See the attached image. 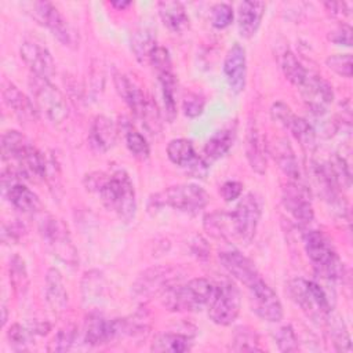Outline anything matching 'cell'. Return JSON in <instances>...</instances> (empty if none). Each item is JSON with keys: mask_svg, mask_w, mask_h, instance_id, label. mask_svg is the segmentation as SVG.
Masks as SVG:
<instances>
[{"mask_svg": "<svg viewBox=\"0 0 353 353\" xmlns=\"http://www.w3.org/2000/svg\"><path fill=\"white\" fill-rule=\"evenodd\" d=\"M84 186L88 192L97 193L102 204L124 223L134 221L137 214L135 189L124 170H117L110 175L99 171L90 172L84 176Z\"/></svg>", "mask_w": 353, "mask_h": 353, "instance_id": "6da1fadb", "label": "cell"}, {"mask_svg": "<svg viewBox=\"0 0 353 353\" xmlns=\"http://www.w3.org/2000/svg\"><path fill=\"white\" fill-rule=\"evenodd\" d=\"M215 283L205 277H196L185 284H175L161 294V303L171 312H197L208 306Z\"/></svg>", "mask_w": 353, "mask_h": 353, "instance_id": "7a4b0ae2", "label": "cell"}, {"mask_svg": "<svg viewBox=\"0 0 353 353\" xmlns=\"http://www.w3.org/2000/svg\"><path fill=\"white\" fill-rule=\"evenodd\" d=\"M208 201L210 196L200 185L179 183L152 194L148 201V210L152 212L170 207L181 212L197 214L208 204Z\"/></svg>", "mask_w": 353, "mask_h": 353, "instance_id": "3957f363", "label": "cell"}, {"mask_svg": "<svg viewBox=\"0 0 353 353\" xmlns=\"http://www.w3.org/2000/svg\"><path fill=\"white\" fill-rule=\"evenodd\" d=\"M303 247L317 276L328 281L343 276V263L331 240L321 230H307L303 234Z\"/></svg>", "mask_w": 353, "mask_h": 353, "instance_id": "277c9868", "label": "cell"}, {"mask_svg": "<svg viewBox=\"0 0 353 353\" xmlns=\"http://www.w3.org/2000/svg\"><path fill=\"white\" fill-rule=\"evenodd\" d=\"M288 295L302 309V312L314 321L325 323L332 313L328 294L314 280L292 279L287 285Z\"/></svg>", "mask_w": 353, "mask_h": 353, "instance_id": "5b68a950", "label": "cell"}, {"mask_svg": "<svg viewBox=\"0 0 353 353\" xmlns=\"http://www.w3.org/2000/svg\"><path fill=\"white\" fill-rule=\"evenodd\" d=\"M113 81L119 97L125 102V105L130 108L134 116L142 120L148 128L156 131L160 123L159 109L156 108V103L150 101L145 95L142 88L138 84H135V81H132L128 76L116 73Z\"/></svg>", "mask_w": 353, "mask_h": 353, "instance_id": "8992f818", "label": "cell"}, {"mask_svg": "<svg viewBox=\"0 0 353 353\" xmlns=\"http://www.w3.org/2000/svg\"><path fill=\"white\" fill-rule=\"evenodd\" d=\"M29 88L32 91V101L34 102L39 113L54 123L61 124L69 116L68 102L63 94L47 79L33 76L29 79Z\"/></svg>", "mask_w": 353, "mask_h": 353, "instance_id": "52a82bcc", "label": "cell"}, {"mask_svg": "<svg viewBox=\"0 0 353 353\" xmlns=\"http://www.w3.org/2000/svg\"><path fill=\"white\" fill-rule=\"evenodd\" d=\"M29 14L40 25L46 26L57 40L68 48H77L80 44L79 32L68 22L59 10L50 1L29 3Z\"/></svg>", "mask_w": 353, "mask_h": 353, "instance_id": "ba28073f", "label": "cell"}, {"mask_svg": "<svg viewBox=\"0 0 353 353\" xmlns=\"http://www.w3.org/2000/svg\"><path fill=\"white\" fill-rule=\"evenodd\" d=\"M39 230L54 256L69 266H76L79 263L77 250L73 245L69 229L62 219L46 214L39 222Z\"/></svg>", "mask_w": 353, "mask_h": 353, "instance_id": "9c48e42d", "label": "cell"}, {"mask_svg": "<svg viewBox=\"0 0 353 353\" xmlns=\"http://www.w3.org/2000/svg\"><path fill=\"white\" fill-rule=\"evenodd\" d=\"M149 63L154 69L160 84L165 119L171 123L176 116V77L172 72L171 58L167 48L157 47L150 55Z\"/></svg>", "mask_w": 353, "mask_h": 353, "instance_id": "30bf717a", "label": "cell"}, {"mask_svg": "<svg viewBox=\"0 0 353 353\" xmlns=\"http://www.w3.org/2000/svg\"><path fill=\"white\" fill-rule=\"evenodd\" d=\"M241 296L239 288L230 281L215 284L212 298L208 303V317L218 325H230L239 316Z\"/></svg>", "mask_w": 353, "mask_h": 353, "instance_id": "8fae6325", "label": "cell"}, {"mask_svg": "<svg viewBox=\"0 0 353 353\" xmlns=\"http://www.w3.org/2000/svg\"><path fill=\"white\" fill-rule=\"evenodd\" d=\"M261 203L254 193H247L230 212L234 237L250 243L256 232L261 219Z\"/></svg>", "mask_w": 353, "mask_h": 353, "instance_id": "7c38bea8", "label": "cell"}, {"mask_svg": "<svg viewBox=\"0 0 353 353\" xmlns=\"http://www.w3.org/2000/svg\"><path fill=\"white\" fill-rule=\"evenodd\" d=\"M179 272L172 266H153L138 276L132 284V292L138 298H148L165 292L178 284Z\"/></svg>", "mask_w": 353, "mask_h": 353, "instance_id": "4fadbf2b", "label": "cell"}, {"mask_svg": "<svg viewBox=\"0 0 353 353\" xmlns=\"http://www.w3.org/2000/svg\"><path fill=\"white\" fill-rule=\"evenodd\" d=\"M250 294V303L258 317L269 323H279L283 316V305L276 291L263 280L259 279L247 288Z\"/></svg>", "mask_w": 353, "mask_h": 353, "instance_id": "5bb4252c", "label": "cell"}, {"mask_svg": "<svg viewBox=\"0 0 353 353\" xmlns=\"http://www.w3.org/2000/svg\"><path fill=\"white\" fill-rule=\"evenodd\" d=\"M281 203L285 211L291 214L296 222L307 225L314 219L309 190L301 182L288 181V183L283 188Z\"/></svg>", "mask_w": 353, "mask_h": 353, "instance_id": "9a60e30c", "label": "cell"}, {"mask_svg": "<svg viewBox=\"0 0 353 353\" xmlns=\"http://www.w3.org/2000/svg\"><path fill=\"white\" fill-rule=\"evenodd\" d=\"M167 156L171 163L188 170L194 176L203 178L207 174L208 163L196 153L192 141L186 138L171 139L167 145Z\"/></svg>", "mask_w": 353, "mask_h": 353, "instance_id": "2e32d148", "label": "cell"}, {"mask_svg": "<svg viewBox=\"0 0 353 353\" xmlns=\"http://www.w3.org/2000/svg\"><path fill=\"white\" fill-rule=\"evenodd\" d=\"M299 90L307 108L312 110V113L317 116L324 114L334 99V91L331 84L321 76L313 74L310 72Z\"/></svg>", "mask_w": 353, "mask_h": 353, "instance_id": "e0dca14e", "label": "cell"}, {"mask_svg": "<svg viewBox=\"0 0 353 353\" xmlns=\"http://www.w3.org/2000/svg\"><path fill=\"white\" fill-rule=\"evenodd\" d=\"M19 55L33 76L50 80L55 73L54 59L47 48L34 43L23 41L19 47Z\"/></svg>", "mask_w": 353, "mask_h": 353, "instance_id": "ac0fdd59", "label": "cell"}, {"mask_svg": "<svg viewBox=\"0 0 353 353\" xmlns=\"http://www.w3.org/2000/svg\"><path fill=\"white\" fill-rule=\"evenodd\" d=\"M223 269L237 281L244 284L247 288L256 283L261 277L255 263L239 251H222L218 255Z\"/></svg>", "mask_w": 353, "mask_h": 353, "instance_id": "d6986e66", "label": "cell"}, {"mask_svg": "<svg viewBox=\"0 0 353 353\" xmlns=\"http://www.w3.org/2000/svg\"><path fill=\"white\" fill-rule=\"evenodd\" d=\"M223 76L229 88L239 94L245 87L247 80V57L241 44L234 43L226 52L223 59Z\"/></svg>", "mask_w": 353, "mask_h": 353, "instance_id": "ffe728a7", "label": "cell"}, {"mask_svg": "<svg viewBox=\"0 0 353 353\" xmlns=\"http://www.w3.org/2000/svg\"><path fill=\"white\" fill-rule=\"evenodd\" d=\"M268 152L276 161L280 171L291 182H301V168L291 143L285 138H276L268 146Z\"/></svg>", "mask_w": 353, "mask_h": 353, "instance_id": "44dd1931", "label": "cell"}, {"mask_svg": "<svg viewBox=\"0 0 353 353\" xmlns=\"http://www.w3.org/2000/svg\"><path fill=\"white\" fill-rule=\"evenodd\" d=\"M245 156L252 171L262 175L266 172L268 145L255 121H250L245 135Z\"/></svg>", "mask_w": 353, "mask_h": 353, "instance_id": "7402d4cb", "label": "cell"}, {"mask_svg": "<svg viewBox=\"0 0 353 353\" xmlns=\"http://www.w3.org/2000/svg\"><path fill=\"white\" fill-rule=\"evenodd\" d=\"M117 132H119L117 125L109 117L103 114L95 116L90 125L88 143L95 152L105 153L114 146L117 139Z\"/></svg>", "mask_w": 353, "mask_h": 353, "instance_id": "603a6c76", "label": "cell"}, {"mask_svg": "<svg viewBox=\"0 0 353 353\" xmlns=\"http://www.w3.org/2000/svg\"><path fill=\"white\" fill-rule=\"evenodd\" d=\"M34 148L19 131L10 130L1 135V157L4 161H17V165H21Z\"/></svg>", "mask_w": 353, "mask_h": 353, "instance_id": "cb8c5ba5", "label": "cell"}, {"mask_svg": "<svg viewBox=\"0 0 353 353\" xmlns=\"http://www.w3.org/2000/svg\"><path fill=\"white\" fill-rule=\"evenodd\" d=\"M3 194L8 203L22 214L34 215L41 210V201L39 196L30 190L23 182H18L3 188Z\"/></svg>", "mask_w": 353, "mask_h": 353, "instance_id": "d4e9b609", "label": "cell"}, {"mask_svg": "<svg viewBox=\"0 0 353 353\" xmlns=\"http://www.w3.org/2000/svg\"><path fill=\"white\" fill-rule=\"evenodd\" d=\"M1 94L6 105L21 119L32 121L39 117V110L34 102L29 97H26L15 84L4 81Z\"/></svg>", "mask_w": 353, "mask_h": 353, "instance_id": "484cf974", "label": "cell"}, {"mask_svg": "<svg viewBox=\"0 0 353 353\" xmlns=\"http://www.w3.org/2000/svg\"><path fill=\"white\" fill-rule=\"evenodd\" d=\"M265 14V3L262 1H243L237 11V26L243 37H252L262 22Z\"/></svg>", "mask_w": 353, "mask_h": 353, "instance_id": "4316f807", "label": "cell"}, {"mask_svg": "<svg viewBox=\"0 0 353 353\" xmlns=\"http://www.w3.org/2000/svg\"><path fill=\"white\" fill-rule=\"evenodd\" d=\"M114 341L112 320H106L99 313H90L84 321V342L91 346H99Z\"/></svg>", "mask_w": 353, "mask_h": 353, "instance_id": "83f0119b", "label": "cell"}, {"mask_svg": "<svg viewBox=\"0 0 353 353\" xmlns=\"http://www.w3.org/2000/svg\"><path fill=\"white\" fill-rule=\"evenodd\" d=\"M44 291H46V299L54 312L61 313L66 309L68 301H69L68 291L65 288L62 274L58 269L51 268L47 270Z\"/></svg>", "mask_w": 353, "mask_h": 353, "instance_id": "f1b7e54d", "label": "cell"}, {"mask_svg": "<svg viewBox=\"0 0 353 353\" xmlns=\"http://www.w3.org/2000/svg\"><path fill=\"white\" fill-rule=\"evenodd\" d=\"M157 8L161 22L172 33H182L189 28V17L182 3L160 1L157 4Z\"/></svg>", "mask_w": 353, "mask_h": 353, "instance_id": "f546056e", "label": "cell"}, {"mask_svg": "<svg viewBox=\"0 0 353 353\" xmlns=\"http://www.w3.org/2000/svg\"><path fill=\"white\" fill-rule=\"evenodd\" d=\"M234 138L236 130L232 127L215 131L204 145V160L208 163L223 157L232 149Z\"/></svg>", "mask_w": 353, "mask_h": 353, "instance_id": "4dcf8cb0", "label": "cell"}, {"mask_svg": "<svg viewBox=\"0 0 353 353\" xmlns=\"http://www.w3.org/2000/svg\"><path fill=\"white\" fill-rule=\"evenodd\" d=\"M192 338L179 332H161L154 336L150 350L157 353H182L192 347Z\"/></svg>", "mask_w": 353, "mask_h": 353, "instance_id": "1f68e13d", "label": "cell"}, {"mask_svg": "<svg viewBox=\"0 0 353 353\" xmlns=\"http://www.w3.org/2000/svg\"><path fill=\"white\" fill-rule=\"evenodd\" d=\"M279 63L283 70V74L292 85L299 88L307 79L309 70L301 63V61L290 48H284L279 54Z\"/></svg>", "mask_w": 353, "mask_h": 353, "instance_id": "d6a6232c", "label": "cell"}, {"mask_svg": "<svg viewBox=\"0 0 353 353\" xmlns=\"http://www.w3.org/2000/svg\"><path fill=\"white\" fill-rule=\"evenodd\" d=\"M203 225L205 232L214 239L228 240L230 237H234L230 212H221V211L210 212L204 216Z\"/></svg>", "mask_w": 353, "mask_h": 353, "instance_id": "836d02e7", "label": "cell"}, {"mask_svg": "<svg viewBox=\"0 0 353 353\" xmlns=\"http://www.w3.org/2000/svg\"><path fill=\"white\" fill-rule=\"evenodd\" d=\"M285 128L290 130L292 137L298 141V143L301 145V148L305 152L310 153V152L314 150V148H316V131H314L313 125L306 119L294 114V117L290 120V123L287 124Z\"/></svg>", "mask_w": 353, "mask_h": 353, "instance_id": "e575fe53", "label": "cell"}, {"mask_svg": "<svg viewBox=\"0 0 353 353\" xmlns=\"http://www.w3.org/2000/svg\"><path fill=\"white\" fill-rule=\"evenodd\" d=\"M157 48L153 32L146 28H139L131 34V50L139 62H149L150 55Z\"/></svg>", "mask_w": 353, "mask_h": 353, "instance_id": "d590c367", "label": "cell"}, {"mask_svg": "<svg viewBox=\"0 0 353 353\" xmlns=\"http://www.w3.org/2000/svg\"><path fill=\"white\" fill-rule=\"evenodd\" d=\"M325 324L328 325V332L335 349L338 352H350L352 350L350 335L347 332V328L343 320L331 313L325 320Z\"/></svg>", "mask_w": 353, "mask_h": 353, "instance_id": "8d00e7d4", "label": "cell"}, {"mask_svg": "<svg viewBox=\"0 0 353 353\" xmlns=\"http://www.w3.org/2000/svg\"><path fill=\"white\" fill-rule=\"evenodd\" d=\"M233 350L236 352H261L259 338L255 330L250 327H239L233 335Z\"/></svg>", "mask_w": 353, "mask_h": 353, "instance_id": "74e56055", "label": "cell"}, {"mask_svg": "<svg viewBox=\"0 0 353 353\" xmlns=\"http://www.w3.org/2000/svg\"><path fill=\"white\" fill-rule=\"evenodd\" d=\"M124 138H125V146L134 157L139 160H145L149 157L150 154L149 143L139 131L134 130L132 127H128L124 132Z\"/></svg>", "mask_w": 353, "mask_h": 353, "instance_id": "f35d334b", "label": "cell"}, {"mask_svg": "<svg viewBox=\"0 0 353 353\" xmlns=\"http://www.w3.org/2000/svg\"><path fill=\"white\" fill-rule=\"evenodd\" d=\"M8 270H10V283L14 291L17 294H23L28 288V272H26L23 259L18 255H14L10 259Z\"/></svg>", "mask_w": 353, "mask_h": 353, "instance_id": "ab89813d", "label": "cell"}, {"mask_svg": "<svg viewBox=\"0 0 353 353\" xmlns=\"http://www.w3.org/2000/svg\"><path fill=\"white\" fill-rule=\"evenodd\" d=\"M36 335H37V332H36L33 323L26 324V325L15 323L7 331V336H8L10 342L18 347H23L25 345H28Z\"/></svg>", "mask_w": 353, "mask_h": 353, "instance_id": "60d3db41", "label": "cell"}, {"mask_svg": "<svg viewBox=\"0 0 353 353\" xmlns=\"http://www.w3.org/2000/svg\"><path fill=\"white\" fill-rule=\"evenodd\" d=\"M327 163L339 189H347L350 186V170L346 160L339 154H334Z\"/></svg>", "mask_w": 353, "mask_h": 353, "instance_id": "b9f144b4", "label": "cell"}, {"mask_svg": "<svg viewBox=\"0 0 353 353\" xmlns=\"http://www.w3.org/2000/svg\"><path fill=\"white\" fill-rule=\"evenodd\" d=\"M76 336H77V328L74 325H66L65 328H61L55 334L50 345V350H55V352L69 350L76 342Z\"/></svg>", "mask_w": 353, "mask_h": 353, "instance_id": "7bdbcfd3", "label": "cell"}, {"mask_svg": "<svg viewBox=\"0 0 353 353\" xmlns=\"http://www.w3.org/2000/svg\"><path fill=\"white\" fill-rule=\"evenodd\" d=\"M102 277L99 272H88L83 280V296L84 301H98L102 292Z\"/></svg>", "mask_w": 353, "mask_h": 353, "instance_id": "ee69618b", "label": "cell"}, {"mask_svg": "<svg viewBox=\"0 0 353 353\" xmlns=\"http://www.w3.org/2000/svg\"><path fill=\"white\" fill-rule=\"evenodd\" d=\"M274 341L281 352H296L298 350V338L294 328L288 325L280 327L274 334Z\"/></svg>", "mask_w": 353, "mask_h": 353, "instance_id": "f6af8a7d", "label": "cell"}, {"mask_svg": "<svg viewBox=\"0 0 353 353\" xmlns=\"http://www.w3.org/2000/svg\"><path fill=\"white\" fill-rule=\"evenodd\" d=\"M233 8L226 3H216L211 8V25L216 29H225L233 22Z\"/></svg>", "mask_w": 353, "mask_h": 353, "instance_id": "bcb514c9", "label": "cell"}, {"mask_svg": "<svg viewBox=\"0 0 353 353\" xmlns=\"http://www.w3.org/2000/svg\"><path fill=\"white\" fill-rule=\"evenodd\" d=\"M325 65L330 70L338 76L350 79L352 77V55L350 54H334L325 59Z\"/></svg>", "mask_w": 353, "mask_h": 353, "instance_id": "7dc6e473", "label": "cell"}, {"mask_svg": "<svg viewBox=\"0 0 353 353\" xmlns=\"http://www.w3.org/2000/svg\"><path fill=\"white\" fill-rule=\"evenodd\" d=\"M204 105H205V102H204L203 97H200L199 94H194V92H189L182 101L183 114L190 119L199 117L204 110Z\"/></svg>", "mask_w": 353, "mask_h": 353, "instance_id": "c3c4849f", "label": "cell"}, {"mask_svg": "<svg viewBox=\"0 0 353 353\" xmlns=\"http://www.w3.org/2000/svg\"><path fill=\"white\" fill-rule=\"evenodd\" d=\"M270 116L274 121H277L279 124H281L285 128L287 124L290 123V120L294 117V113L287 103L277 101L270 108Z\"/></svg>", "mask_w": 353, "mask_h": 353, "instance_id": "681fc988", "label": "cell"}, {"mask_svg": "<svg viewBox=\"0 0 353 353\" xmlns=\"http://www.w3.org/2000/svg\"><path fill=\"white\" fill-rule=\"evenodd\" d=\"M25 228L23 225L18 223V222H11V223H3L1 228V240L3 243H17L22 236H23Z\"/></svg>", "mask_w": 353, "mask_h": 353, "instance_id": "f907efd6", "label": "cell"}, {"mask_svg": "<svg viewBox=\"0 0 353 353\" xmlns=\"http://www.w3.org/2000/svg\"><path fill=\"white\" fill-rule=\"evenodd\" d=\"M219 193L225 201H234L237 200L243 193V183L239 181H226L221 189Z\"/></svg>", "mask_w": 353, "mask_h": 353, "instance_id": "816d5d0a", "label": "cell"}, {"mask_svg": "<svg viewBox=\"0 0 353 353\" xmlns=\"http://www.w3.org/2000/svg\"><path fill=\"white\" fill-rule=\"evenodd\" d=\"M328 40H331L332 43H335L338 46L350 47L352 46V28L349 25H342V26L336 28L335 30L330 32Z\"/></svg>", "mask_w": 353, "mask_h": 353, "instance_id": "f5cc1de1", "label": "cell"}, {"mask_svg": "<svg viewBox=\"0 0 353 353\" xmlns=\"http://www.w3.org/2000/svg\"><path fill=\"white\" fill-rule=\"evenodd\" d=\"M190 248H192L193 255H196L197 258H200V259L208 258V245H207V241L201 236H196L192 240Z\"/></svg>", "mask_w": 353, "mask_h": 353, "instance_id": "db71d44e", "label": "cell"}, {"mask_svg": "<svg viewBox=\"0 0 353 353\" xmlns=\"http://www.w3.org/2000/svg\"><path fill=\"white\" fill-rule=\"evenodd\" d=\"M324 6L328 8V11L334 15H338V17H345L347 15L350 11H349V4L347 3H324Z\"/></svg>", "mask_w": 353, "mask_h": 353, "instance_id": "11a10c76", "label": "cell"}, {"mask_svg": "<svg viewBox=\"0 0 353 353\" xmlns=\"http://www.w3.org/2000/svg\"><path fill=\"white\" fill-rule=\"evenodd\" d=\"M110 6L117 8V10H124V8L131 6V1H128V0H121V1L120 0H114V1H110Z\"/></svg>", "mask_w": 353, "mask_h": 353, "instance_id": "9f6ffc18", "label": "cell"}, {"mask_svg": "<svg viewBox=\"0 0 353 353\" xmlns=\"http://www.w3.org/2000/svg\"><path fill=\"white\" fill-rule=\"evenodd\" d=\"M1 310H3V317H1V323H3V325L6 324V320H7V309H6V306L3 305L1 306Z\"/></svg>", "mask_w": 353, "mask_h": 353, "instance_id": "6f0895ef", "label": "cell"}]
</instances>
